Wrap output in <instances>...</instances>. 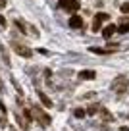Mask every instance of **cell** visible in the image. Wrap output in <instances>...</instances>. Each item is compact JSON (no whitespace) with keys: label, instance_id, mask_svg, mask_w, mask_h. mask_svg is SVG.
Returning a JSON list of instances; mask_svg holds the SVG:
<instances>
[{"label":"cell","instance_id":"cell-7","mask_svg":"<svg viewBox=\"0 0 129 131\" xmlns=\"http://www.w3.org/2000/svg\"><path fill=\"white\" fill-rule=\"evenodd\" d=\"M89 50L93 54H102V56H104V54H112L114 50H117V48H96V46H91Z\"/></svg>","mask_w":129,"mask_h":131},{"label":"cell","instance_id":"cell-19","mask_svg":"<svg viewBox=\"0 0 129 131\" xmlns=\"http://www.w3.org/2000/svg\"><path fill=\"white\" fill-rule=\"evenodd\" d=\"M0 25H2V27H6V25H8V23H6V19H4V16H0Z\"/></svg>","mask_w":129,"mask_h":131},{"label":"cell","instance_id":"cell-2","mask_svg":"<svg viewBox=\"0 0 129 131\" xmlns=\"http://www.w3.org/2000/svg\"><path fill=\"white\" fill-rule=\"evenodd\" d=\"M12 48L16 50V54H19L21 58H31V56H33V50L29 48V46H25V45H19V42H16V41L12 42Z\"/></svg>","mask_w":129,"mask_h":131},{"label":"cell","instance_id":"cell-16","mask_svg":"<svg viewBox=\"0 0 129 131\" xmlns=\"http://www.w3.org/2000/svg\"><path fill=\"white\" fill-rule=\"evenodd\" d=\"M96 110H98V106H94V104H93V106H89L87 114H91V116H93V114H96Z\"/></svg>","mask_w":129,"mask_h":131},{"label":"cell","instance_id":"cell-11","mask_svg":"<svg viewBox=\"0 0 129 131\" xmlns=\"http://www.w3.org/2000/svg\"><path fill=\"white\" fill-rule=\"evenodd\" d=\"M98 110H100V114H102V118H104V122H114V116L110 114L106 108H98Z\"/></svg>","mask_w":129,"mask_h":131},{"label":"cell","instance_id":"cell-9","mask_svg":"<svg viewBox=\"0 0 129 131\" xmlns=\"http://www.w3.org/2000/svg\"><path fill=\"white\" fill-rule=\"evenodd\" d=\"M114 33H116V25H108V27L102 29V37H104V39H110Z\"/></svg>","mask_w":129,"mask_h":131},{"label":"cell","instance_id":"cell-4","mask_svg":"<svg viewBox=\"0 0 129 131\" xmlns=\"http://www.w3.org/2000/svg\"><path fill=\"white\" fill-rule=\"evenodd\" d=\"M79 79H83V81H93V79H96V71L83 70V71H79Z\"/></svg>","mask_w":129,"mask_h":131},{"label":"cell","instance_id":"cell-17","mask_svg":"<svg viewBox=\"0 0 129 131\" xmlns=\"http://www.w3.org/2000/svg\"><path fill=\"white\" fill-rule=\"evenodd\" d=\"M121 12H123V14H129V2L121 4Z\"/></svg>","mask_w":129,"mask_h":131},{"label":"cell","instance_id":"cell-5","mask_svg":"<svg viewBox=\"0 0 129 131\" xmlns=\"http://www.w3.org/2000/svg\"><path fill=\"white\" fill-rule=\"evenodd\" d=\"M69 27H71V29H81V27H83V19H81V16H71V17H69Z\"/></svg>","mask_w":129,"mask_h":131},{"label":"cell","instance_id":"cell-13","mask_svg":"<svg viewBox=\"0 0 129 131\" xmlns=\"http://www.w3.org/2000/svg\"><path fill=\"white\" fill-rule=\"evenodd\" d=\"M94 19H98V21H108L110 16H108L106 12H100V14H96V17H94Z\"/></svg>","mask_w":129,"mask_h":131},{"label":"cell","instance_id":"cell-15","mask_svg":"<svg viewBox=\"0 0 129 131\" xmlns=\"http://www.w3.org/2000/svg\"><path fill=\"white\" fill-rule=\"evenodd\" d=\"M100 23H102V21H98V19H94V21H93V31H94V33L100 31Z\"/></svg>","mask_w":129,"mask_h":131},{"label":"cell","instance_id":"cell-1","mask_svg":"<svg viewBox=\"0 0 129 131\" xmlns=\"http://www.w3.org/2000/svg\"><path fill=\"white\" fill-rule=\"evenodd\" d=\"M110 89H112L114 93H125V91L129 89V77L127 75H117V77H114Z\"/></svg>","mask_w":129,"mask_h":131},{"label":"cell","instance_id":"cell-10","mask_svg":"<svg viewBox=\"0 0 129 131\" xmlns=\"http://www.w3.org/2000/svg\"><path fill=\"white\" fill-rule=\"evenodd\" d=\"M16 119H17V123H19V127H21L23 131H27V129H29V122H27V119H23L19 114H16Z\"/></svg>","mask_w":129,"mask_h":131},{"label":"cell","instance_id":"cell-6","mask_svg":"<svg viewBox=\"0 0 129 131\" xmlns=\"http://www.w3.org/2000/svg\"><path fill=\"white\" fill-rule=\"evenodd\" d=\"M79 0H68V2H66V6L64 8L68 10V12H77V10H79Z\"/></svg>","mask_w":129,"mask_h":131},{"label":"cell","instance_id":"cell-8","mask_svg":"<svg viewBox=\"0 0 129 131\" xmlns=\"http://www.w3.org/2000/svg\"><path fill=\"white\" fill-rule=\"evenodd\" d=\"M37 94H39V98H40V102H42V106H46V108H50L52 106V100H50L48 96H46L42 91H37Z\"/></svg>","mask_w":129,"mask_h":131},{"label":"cell","instance_id":"cell-18","mask_svg":"<svg viewBox=\"0 0 129 131\" xmlns=\"http://www.w3.org/2000/svg\"><path fill=\"white\" fill-rule=\"evenodd\" d=\"M0 110H2V114L6 116V112H8V110H6V106H4V102H2V100H0Z\"/></svg>","mask_w":129,"mask_h":131},{"label":"cell","instance_id":"cell-3","mask_svg":"<svg viewBox=\"0 0 129 131\" xmlns=\"http://www.w3.org/2000/svg\"><path fill=\"white\" fill-rule=\"evenodd\" d=\"M31 112L37 116V118H39V123H40V125H45V127H46V125H50V116H46L39 106H33V110H31Z\"/></svg>","mask_w":129,"mask_h":131},{"label":"cell","instance_id":"cell-12","mask_svg":"<svg viewBox=\"0 0 129 131\" xmlns=\"http://www.w3.org/2000/svg\"><path fill=\"white\" fill-rule=\"evenodd\" d=\"M116 31H117V33H129V21H127V23L123 21L121 25H117V27H116Z\"/></svg>","mask_w":129,"mask_h":131},{"label":"cell","instance_id":"cell-20","mask_svg":"<svg viewBox=\"0 0 129 131\" xmlns=\"http://www.w3.org/2000/svg\"><path fill=\"white\" fill-rule=\"evenodd\" d=\"M2 125H6V122H4L2 118H0V127H2Z\"/></svg>","mask_w":129,"mask_h":131},{"label":"cell","instance_id":"cell-21","mask_svg":"<svg viewBox=\"0 0 129 131\" xmlns=\"http://www.w3.org/2000/svg\"><path fill=\"white\" fill-rule=\"evenodd\" d=\"M66 2H68V0H60V6H66Z\"/></svg>","mask_w":129,"mask_h":131},{"label":"cell","instance_id":"cell-14","mask_svg":"<svg viewBox=\"0 0 129 131\" xmlns=\"http://www.w3.org/2000/svg\"><path fill=\"white\" fill-rule=\"evenodd\" d=\"M85 114H87V112H85L83 108H75V110H73V116H75V118H85Z\"/></svg>","mask_w":129,"mask_h":131}]
</instances>
